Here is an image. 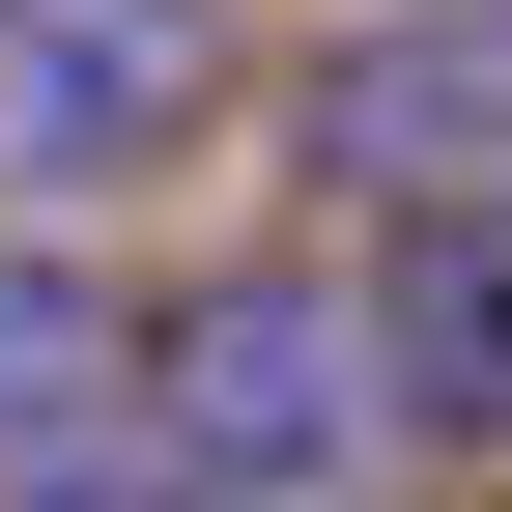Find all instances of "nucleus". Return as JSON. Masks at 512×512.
<instances>
[{
    "label": "nucleus",
    "instance_id": "1",
    "mask_svg": "<svg viewBox=\"0 0 512 512\" xmlns=\"http://www.w3.org/2000/svg\"><path fill=\"white\" fill-rule=\"evenodd\" d=\"M143 456H171V512H370L399 484V399H370L342 256H200V285H143Z\"/></svg>",
    "mask_w": 512,
    "mask_h": 512
},
{
    "label": "nucleus",
    "instance_id": "2",
    "mask_svg": "<svg viewBox=\"0 0 512 512\" xmlns=\"http://www.w3.org/2000/svg\"><path fill=\"white\" fill-rule=\"evenodd\" d=\"M228 114V0H0V200L86 228Z\"/></svg>",
    "mask_w": 512,
    "mask_h": 512
},
{
    "label": "nucleus",
    "instance_id": "3",
    "mask_svg": "<svg viewBox=\"0 0 512 512\" xmlns=\"http://www.w3.org/2000/svg\"><path fill=\"white\" fill-rule=\"evenodd\" d=\"M342 313H370V399H399V456L512 484V171H484V200H399V228L342 256Z\"/></svg>",
    "mask_w": 512,
    "mask_h": 512
},
{
    "label": "nucleus",
    "instance_id": "4",
    "mask_svg": "<svg viewBox=\"0 0 512 512\" xmlns=\"http://www.w3.org/2000/svg\"><path fill=\"white\" fill-rule=\"evenodd\" d=\"M512 171V0H370L342 57H313V200H484Z\"/></svg>",
    "mask_w": 512,
    "mask_h": 512
},
{
    "label": "nucleus",
    "instance_id": "5",
    "mask_svg": "<svg viewBox=\"0 0 512 512\" xmlns=\"http://www.w3.org/2000/svg\"><path fill=\"white\" fill-rule=\"evenodd\" d=\"M143 427V285L114 228H0V456H114Z\"/></svg>",
    "mask_w": 512,
    "mask_h": 512
},
{
    "label": "nucleus",
    "instance_id": "6",
    "mask_svg": "<svg viewBox=\"0 0 512 512\" xmlns=\"http://www.w3.org/2000/svg\"><path fill=\"white\" fill-rule=\"evenodd\" d=\"M0 512H171V456L114 427V456H0Z\"/></svg>",
    "mask_w": 512,
    "mask_h": 512
}]
</instances>
